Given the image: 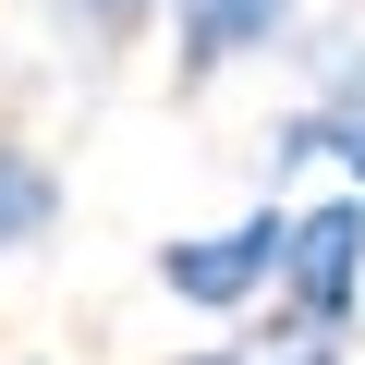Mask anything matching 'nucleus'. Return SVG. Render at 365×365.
Returning <instances> with one entry per match:
<instances>
[{
	"mask_svg": "<svg viewBox=\"0 0 365 365\" xmlns=\"http://www.w3.org/2000/svg\"><path fill=\"white\" fill-rule=\"evenodd\" d=\"M292 207H256L244 232H207V244H158V280L182 304H244L256 280H292Z\"/></svg>",
	"mask_w": 365,
	"mask_h": 365,
	"instance_id": "1",
	"label": "nucleus"
},
{
	"mask_svg": "<svg viewBox=\"0 0 365 365\" xmlns=\"http://www.w3.org/2000/svg\"><path fill=\"white\" fill-rule=\"evenodd\" d=\"M353 292H365V195L304 207V232H292V317L304 329H341Z\"/></svg>",
	"mask_w": 365,
	"mask_h": 365,
	"instance_id": "2",
	"label": "nucleus"
},
{
	"mask_svg": "<svg viewBox=\"0 0 365 365\" xmlns=\"http://www.w3.org/2000/svg\"><path fill=\"white\" fill-rule=\"evenodd\" d=\"M182 13V86H207V73H232L244 49H268V37H292V0H170Z\"/></svg>",
	"mask_w": 365,
	"mask_h": 365,
	"instance_id": "3",
	"label": "nucleus"
},
{
	"mask_svg": "<svg viewBox=\"0 0 365 365\" xmlns=\"http://www.w3.org/2000/svg\"><path fill=\"white\" fill-rule=\"evenodd\" d=\"M292 158H341V170L365 182V61H341V73H329V98H317V110H292V122L268 134V170H292Z\"/></svg>",
	"mask_w": 365,
	"mask_h": 365,
	"instance_id": "4",
	"label": "nucleus"
},
{
	"mask_svg": "<svg viewBox=\"0 0 365 365\" xmlns=\"http://www.w3.org/2000/svg\"><path fill=\"white\" fill-rule=\"evenodd\" d=\"M49 220H61V170H49L37 146H0V256L49 244Z\"/></svg>",
	"mask_w": 365,
	"mask_h": 365,
	"instance_id": "5",
	"label": "nucleus"
},
{
	"mask_svg": "<svg viewBox=\"0 0 365 365\" xmlns=\"http://www.w3.org/2000/svg\"><path fill=\"white\" fill-rule=\"evenodd\" d=\"M73 13H86V25H110V37H122V25H146V13H158V0H73Z\"/></svg>",
	"mask_w": 365,
	"mask_h": 365,
	"instance_id": "6",
	"label": "nucleus"
},
{
	"mask_svg": "<svg viewBox=\"0 0 365 365\" xmlns=\"http://www.w3.org/2000/svg\"><path fill=\"white\" fill-rule=\"evenodd\" d=\"M182 365H244V353H182Z\"/></svg>",
	"mask_w": 365,
	"mask_h": 365,
	"instance_id": "7",
	"label": "nucleus"
}]
</instances>
